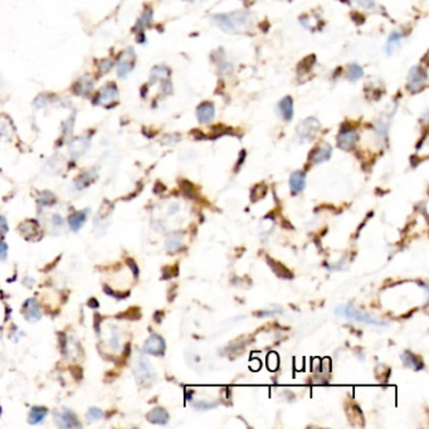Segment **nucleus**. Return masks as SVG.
Instances as JSON below:
<instances>
[{
	"label": "nucleus",
	"instance_id": "nucleus-1",
	"mask_svg": "<svg viewBox=\"0 0 429 429\" xmlns=\"http://www.w3.org/2000/svg\"><path fill=\"white\" fill-rule=\"evenodd\" d=\"M213 20L223 32L229 34L247 33L253 27V18L247 10H234L216 14L214 15Z\"/></svg>",
	"mask_w": 429,
	"mask_h": 429
},
{
	"label": "nucleus",
	"instance_id": "nucleus-2",
	"mask_svg": "<svg viewBox=\"0 0 429 429\" xmlns=\"http://www.w3.org/2000/svg\"><path fill=\"white\" fill-rule=\"evenodd\" d=\"M336 315L342 317H346L348 320H354L358 321V322L367 323V325H374V326H387V321H383L380 319H376V317L370 316L366 312L361 311V310L354 307L353 305H341L337 306L336 310H335Z\"/></svg>",
	"mask_w": 429,
	"mask_h": 429
},
{
	"label": "nucleus",
	"instance_id": "nucleus-3",
	"mask_svg": "<svg viewBox=\"0 0 429 429\" xmlns=\"http://www.w3.org/2000/svg\"><path fill=\"white\" fill-rule=\"evenodd\" d=\"M427 81H428V74H427L426 68L422 66H415L408 73L407 90L410 93L422 92L426 88Z\"/></svg>",
	"mask_w": 429,
	"mask_h": 429
},
{
	"label": "nucleus",
	"instance_id": "nucleus-4",
	"mask_svg": "<svg viewBox=\"0 0 429 429\" xmlns=\"http://www.w3.org/2000/svg\"><path fill=\"white\" fill-rule=\"evenodd\" d=\"M321 124L316 117H307L297 126V136L301 143H307L316 138L317 132L320 131Z\"/></svg>",
	"mask_w": 429,
	"mask_h": 429
},
{
	"label": "nucleus",
	"instance_id": "nucleus-5",
	"mask_svg": "<svg viewBox=\"0 0 429 429\" xmlns=\"http://www.w3.org/2000/svg\"><path fill=\"white\" fill-rule=\"evenodd\" d=\"M337 146L341 150H351L359 141V132L349 125H344L337 134Z\"/></svg>",
	"mask_w": 429,
	"mask_h": 429
},
{
	"label": "nucleus",
	"instance_id": "nucleus-6",
	"mask_svg": "<svg viewBox=\"0 0 429 429\" xmlns=\"http://www.w3.org/2000/svg\"><path fill=\"white\" fill-rule=\"evenodd\" d=\"M135 376L138 379L139 382L143 383V384H147V383L152 382L155 378L154 370H152L151 365L145 358H141L140 361L136 365V369H135Z\"/></svg>",
	"mask_w": 429,
	"mask_h": 429
},
{
	"label": "nucleus",
	"instance_id": "nucleus-7",
	"mask_svg": "<svg viewBox=\"0 0 429 429\" xmlns=\"http://www.w3.org/2000/svg\"><path fill=\"white\" fill-rule=\"evenodd\" d=\"M135 66V53L132 49H127L121 54L120 61H118V76L126 77L132 71Z\"/></svg>",
	"mask_w": 429,
	"mask_h": 429
},
{
	"label": "nucleus",
	"instance_id": "nucleus-8",
	"mask_svg": "<svg viewBox=\"0 0 429 429\" xmlns=\"http://www.w3.org/2000/svg\"><path fill=\"white\" fill-rule=\"evenodd\" d=\"M143 351L151 355H163L165 353V341L159 335H151L143 345Z\"/></svg>",
	"mask_w": 429,
	"mask_h": 429
},
{
	"label": "nucleus",
	"instance_id": "nucleus-9",
	"mask_svg": "<svg viewBox=\"0 0 429 429\" xmlns=\"http://www.w3.org/2000/svg\"><path fill=\"white\" fill-rule=\"evenodd\" d=\"M215 117V107L213 102L205 101L197 108V118L200 124H211Z\"/></svg>",
	"mask_w": 429,
	"mask_h": 429
},
{
	"label": "nucleus",
	"instance_id": "nucleus-10",
	"mask_svg": "<svg viewBox=\"0 0 429 429\" xmlns=\"http://www.w3.org/2000/svg\"><path fill=\"white\" fill-rule=\"evenodd\" d=\"M331 152H332V147L328 143H322L312 150L309 159L312 164H322L330 159Z\"/></svg>",
	"mask_w": 429,
	"mask_h": 429
},
{
	"label": "nucleus",
	"instance_id": "nucleus-11",
	"mask_svg": "<svg viewBox=\"0 0 429 429\" xmlns=\"http://www.w3.org/2000/svg\"><path fill=\"white\" fill-rule=\"evenodd\" d=\"M56 422L62 428H79L81 427L76 415L73 414L72 412H70V410L56 413Z\"/></svg>",
	"mask_w": 429,
	"mask_h": 429
},
{
	"label": "nucleus",
	"instance_id": "nucleus-12",
	"mask_svg": "<svg viewBox=\"0 0 429 429\" xmlns=\"http://www.w3.org/2000/svg\"><path fill=\"white\" fill-rule=\"evenodd\" d=\"M277 112L285 121H291L293 118V100L289 96H286L281 100L277 105Z\"/></svg>",
	"mask_w": 429,
	"mask_h": 429
},
{
	"label": "nucleus",
	"instance_id": "nucleus-13",
	"mask_svg": "<svg viewBox=\"0 0 429 429\" xmlns=\"http://www.w3.org/2000/svg\"><path fill=\"white\" fill-rule=\"evenodd\" d=\"M23 314L26 316L27 320L29 321H36L40 319V310L39 306L36 303L34 298H29L26 301L24 306H23Z\"/></svg>",
	"mask_w": 429,
	"mask_h": 429
},
{
	"label": "nucleus",
	"instance_id": "nucleus-14",
	"mask_svg": "<svg viewBox=\"0 0 429 429\" xmlns=\"http://www.w3.org/2000/svg\"><path fill=\"white\" fill-rule=\"evenodd\" d=\"M306 185V175L302 171H295L289 178V188L292 194H297L305 189Z\"/></svg>",
	"mask_w": 429,
	"mask_h": 429
},
{
	"label": "nucleus",
	"instance_id": "nucleus-15",
	"mask_svg": "<svg viewBox=\"0 0 429 429\" xmlns=\"http://www.w3.org/2000/svg\"><path fill=\"white\" fill-rule=\"evenodd\" d=\"M116 97H117V88H116L115 84L109 83L107 84V86H105V87L100 91L96 101L99 102V104H106V102L115 100Z\"/></svg>",
	"mask_w": 429,
	"mask_h": 429
},
{
	"label": "nucleus",
	"instance_id": "nucleus-16",
	"mask_svg": "<svg viewBox=\"0 0 429 429\" xmlns=\"http://www.w3.org/2000/svg\"><path fill=\"white\" fill-rule=\"evenodd\" d=\"M147 421L155 424H166L169 421V414L164 408H155L146 415Z\"/></svg>",
	"mask_w": 429,
	"mask_h": 429
},
{
	"label": "nucleus",
	"instance_id": "nucleus-17",
	"mask_svg": "<svg viewBox=\"0 0 429 429\" xmlns=\"http://www.w3.org/2000/svg\"><path fill=\"white\" fill-rule=\"evenodd\" d=\"M401 360H403L404 365L413 370H422L423 369V362L419 358H417L415 355H413L409 351H405V353L401 354Z\"/></svg>",
	"mask_w": 429,
	"mask_h": 429
},
{
	"label": "nucleus",
	"instance_id": "nucleus-18",
	"mask_svg": "<svg viewBox=\"0 0 429 429\" xmlns=\"http://www.w3.org/2000/svg\"><path fill=\"white\" fill-rule=\"evenodd\" d=\"M400 44H401V34L399 33V32H393V33L389 36V38H388L387 45H385V51H387V53L389 54V56H392V54H393L394 52L400 47Z\"/></svg>",
	"mask_w": 429,
	"mask_h": 429
},
{
	"label": "nucleus",
	"instance_id": "nucleus-19",
	"mask_svg": "<svg viewBox=\"0 0 429 429\" xmlns=\"http://www.w3.org/2000/svg\"><path fill=\"white\" fill-rule=\"evenodd\" d=\"M267 263L271 266V268H272L273 272L276 273V275L278 276V277L281 278H285V280H291L292 278V273L289 272L288 269L285 268L284 266L281 263H277L276 261H273L271 257H267Z\"/></svg>",
	"mask_w": 429,
	"mask_h": 429
},
{
	"label": "nucleus",
	"instance_id": "nucleus-20",
	"mask_svg": "<svg viewBox=\"0 0 429 429\" xmlns=\"http://www.w3.org/2000/svg\"><path fill=\"white\" fill-rule=\"evenodd\" d=\"M20 233H23V236L31 239L32 237H36L39 233V227L33 220H28L20 225Z\"/></svg>",
	"mask_w": 429,
	"mask_h": 429
},
{
	"label": "nucleus",
	"instance_id": "nucleus-21",
	"mask_svg": "<svg viewBox=\"0 0 429 429\" xmlns=\"http://www.w3.org/2000/svg\"><path fill=\"white\" fill-rule=\"evenodd\" d=\"M87 146H88V140L82 138L77 139V140H74L72 143H71V154H72L73 156H79V155H82L84 151H86Z\"/></svg>",
	"mask_w": 429,
	"mask_h": 429
},
{
	"label": "nucleus",
	"instance_id": "nucleus-22",
	"mask_svg": "<svg viewBox=\"0 0 429 429\" xmlns=\"http://www.w3.org/2000/svg\"><path fill=\"white\" fill-rule=\"evenodd\" d=\"M362 74H364V71H362L361 66H359L358 63L350 65L348 67V71H346V78L351 82H355L358 79H360L362 77Z\"/></svg>",
	"mask_w": 429,
	"mask_h": 429
},
{
	"label": "nucleus",
	"instance_id": "nucleus-23",
	"mask_svg": "<svg viewBox=\"0 0 429 429\" xmlns=\"http://www.w3.org/2000/svg\"><path fill=\"white\" fill-rule=\"evenodd\" d=\"M86 220V213L84 212H77L70 216V227L73 230H78L83 225Z\"/></svg>",
	"mask_w": 429,
	"mask_h": 429
},
{
	"label": "nucleus",
	"instance_id": "nucleus-24",
	"mask_svg": "<svg viewBox=\"0 0 429 429\" xmlns=\"http://www.w3.org/2000/svg\"><path fill=\"white\" fill-rule=\"evenodd\" d=\"M45 415H47V409H45V408H40V407L33 408L31 414H29V423L32 424L40 423V422L45 418Z\"/></svg>",
	"mask_w": 429,
	"mask_h": 429
},
{
	"label": "nucleus",
	"instance_id": "nucleus-25",
	"mask_svg": "<svg viewBox=\"0 0 429 429\" xmlns=\"http://www.w3.org/2000/svg\"><path fill=\"white\" fill-rule=\"evenodd\" d=\"M181 244H182L181 237H180L179 234H173V236L169 237L168 241H166V250H168L170 253H174L181 247Z\"/></svg>",
	"mask_w": 429,
	"mask_h": 429
},
{
	"label": "nucleus",
	"instance_id": "nucleus-26",
	"mask_svg": "<svg viewBox=\"0 0 429 429\" xmlns=\"http://www.w3.org/2000/svg\"><path fill=\"white\" fill-rule=\"evenodd\" d=\"M92 87H93L92 82L86 81V78H82L76 83V86H74V91H76V93H78V95H87V93H90L91 88Z\"/></svg>",
	"mask_w": 429,
	"mask_h": 429
},
{
	"label": "nucleus",
	"instance_id": "nucleus-27",
	"mask_svg": "<svg viewBox=\"0 0 429 429\" xmlns=\"http://www.w3.org/2000/svg\"><path fill=\"white\" fill-rule=\"evenodd\" d=\"M95 177H96V173H92V171H88V173H86V174L81 175V177H79V179L76 181L77 189L86 188V186H87L93 179H95Z\"/></svg>",
	"mask_w": 429,
	"mask_h": 429
},
{
	"label": "nucleus",
	"instance_id": "nucleus-28",
	"mask_svg": "<svg viewBox=\"0 0 429 429\" xmlns=\"http://www.w3.org/2000/svg\"><path fill=\"white\" fill-rule=\"evenodd\" d=\"M388 121L384 120V118H380V120H378V122H376L375 125V131L376 134L380 136V138L383 139H387L388 136Z\"/></svg>",
	"mask_w": 429,
	"mask_h": 429
},
{
	"label": "nucleus",
	"instance_id": "nucleus-29",
	"mask_svg": "<svg viewBox=\"0 0 429 429\" xmlns=\"http://www.w3.org/2000/svg\"><path fill=\"white\" fill-rule=\"evenodd\" d=\"M109 346L115 350H117L118 346H120V336H118V332L116 330V327L112 328L111 331V337H109Z\"/></svg>",
	"mask_w": 429,
	"mask_h": 429
},
{
	"label": "nucleus",
	"instance_id": "nucleus-30",
	"mask_svg": "<svg viewBox=\"0 0 429 429\" xmlns=\"http://www.w3.org/2000/svg\"><path fill=\"white\" fill-rule=\"evenodd\" d=\"M216 405H218V403H216V401H214V403H211V401L199 400V401H197V403H194V407L198 408V409H199V410L213 409V408L216 407Z\"/></svg>",
	"mask_w": 429,
	"mask_h": 429
},
{
	"label": "nucleus",
	"instance_id": "nucleus-31",
	"mask_svg": "<svg viewBox=\"0 0 429 429\" xmlns=\"http://www.w3.org/2000/svg\"><path fill=\"white\" fill-rule=\"evenodd\" d=\"M102 415H104V413H102L101 409H99V408H91L87 413V419L88 421H99V419L102 418Z\"/></svg>",
	"mask_w": 429,
	"mask_h": 429
},
{
	"label": "nucleus",
	"instance_id": "nucleus-32",
	"mask_svg": "<svg viewBox=\"0 0 429 429\" xmlns=\"http://www.w3.org/2000/svg\"><path fill=\"white\" fill-rule=\"evenodd\" d=\"M152 20V11L150 10H146L145 13L143 14V17H141V19L139 20V24L138 26L140 27V28H143V27H146L147 24H150V22Z\"/></svg>",
	"mask_w": 429,
	"mask_h": 429
},
{
	"label": "nucleus",
	"instance_id": "nucleus-33",
	"mask_svg": "<svg viewBox=\"0 0 429 429\" xmlns=\"http://www.w3.org/2000/svg\"><path fill=\"white\" fill-rule=\"evenodd\" d=\"M358 4L365 9H374L376 6L374 0H358Z\"/></svg>",
	"mask_w": 429,
	"mask_h": 429
},
{
	"label": "nucleus",
	"instance_id": "nucleus-34",
	"mask_svg": "<svg viewBox=\"0 0 429 429\" xmlns=\"http://www.w3.org/2000/svg\"><path fill=\"white\" fill-rule=\"evenodd\" d=\"M42 197L43 198H42V199H40L42 204H52V203L54 202L53 194H51V193H43Z\"/></svg>",
	"mask_w": 429,
	"mask_h": 429
},
{
	"label": "nucleus",
	"instance_id": "nucleus-35",
	"mask_svg": "<svg viewBox=\"0 0 429 429\" xmlns=\"http://www.w3.org/2000/svg\"><path fill=\"white\" fill-rule=\"evenodd\" d=\"M6 253H8V247L3 241H0V259H5Z\"/></svg>",
	"mask_w": 429,
	"mask_h": 429
},
{
	"label": "nucleus",
	"instance_id": "nucleus-36",
	"mask_svg": "<svg viewBox=\"0 0 429 429\" xmlns=\"http://www.w3.org/2000/svg\"><path fill=\"white\" fill-rule=\"evenodd\" d=\"M277 312H281V310L276 309L273 310V311H271V310H267V311H261V312H257V316H272V315L277 314Z\"/></svg>",
	"mask_w": 429,
	"mask_h": 429
},
{
	"label": "nucleus",
	"instance_id": "nucleus-37",
	"mask_svg": "<svg viewBox=\"0 0 429 429\" xmlns=\"http://www.w3.org/2000/svg\"><path fill=\"white\" fill-rule=\"evenodd\" d=\"M6 230H8V224H6V220L3 218V216H0V234H4Z\"/></svg>",
	"mask_w": 429,
	"mask_h": 429
},
{
	"label": "nucleus",
	"instance_id": "nucleus-38",
	"mask_svg": "<svg viewBox=\"0 0 429 429\" xmlns=\"http://www.w3.org/2000/svg\"><path fill=\"white\" fill-rule=\"evenodd\" d=\"M111 67H112V62H111V61H104V62L101 63V70L104 73L108 72Z\"/></svg>",
	"mask_w": 429,
	"mask_h": 429
},
{
	"label": "nucleus",
	"instance_id": "nucleus-39",
	"mask_svg": "<svg viewBox=\"0 0 429 429\" xmlns=\"http://www.w3.org/2000/svg\"><path fill=\"white\" fill-rule=\"evenodd\" d=\"M52 222H53V224L56 225V227H62L63 219H62V216L53 215V218H52Z\"/></svg>",
	"mask_w": 429,
	"mask_h": 429
},
{
	"label": "nucleus",
	"instance_id": "nucleus-40",
	"mask_svg": "<svg viewBox=\"0 0 429 429\" xmlns=\"http://www.w3.org/2000/svg\"><path fill=\"white\" fill-rule=\"evenodd\" d=\"M129 264L130 266H131V269H134V273H135V276H138L139 275V269H138V267H136V264H135V262L134 261H131V259H129Z\"/></svg>",
	"mask_w": 429,
	"mask_h": 429
},
{
	"label": "nucleus",
	"instance_id": "nucleus-41",
	"mask_svg": "<svg viewBox=\"0 0 429 429\" xmlns=\"http://www.w3.org/2000/svg\"><path fill=\"white\" fill-rule=\"evenodd\" d=\"M88 305H90V306H95V307H97V306H99V302H97V301H96L95 298H92V300H91L90 302H88Z\"/></svg>",
	"mask_w": 429,
	"mask_h": 429
},
{
	"label": "nucleus",
	"instance_id": "nucleus-42",
	"mask_svg": "<svg viewBox=\"0 0 429 429\" xmlns=\"http://www.w3.org/2000/svg\"><path fill=\"white\" fill-rule=\"evenodd\" d=\"M185 1H193V0H185Z\"/></svg>",
	"mask_w": 429,
	"mask_h": 429
}]
</instances>
